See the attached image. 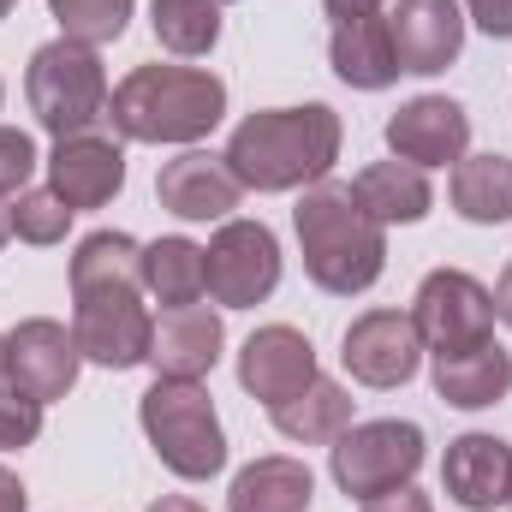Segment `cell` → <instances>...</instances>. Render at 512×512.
Instances as JSON below:
<instances>
[{"label":"cell","instance_id":"1","mask_svg":"<svg viewBox=\"0 0 512 512\" xmlns=\"http://www.w3.org/2000/svg\"><path fill=\"white\" fill-rule=\"evenodd\" d=\"M143 245L131 233H90L72 256V334L102 370L149 364L155 316L143 310Z\"/></svg>","mask_w":512,"mask_h":512},{"label":"cell","instance_id":"2","mask_svg":"<svg viewBox=\"0 0 512 512\" xmlns=\"http://www.w3.org/2000/svg\"><path fill=\"white\" fill-rule=\"evenodd\" d=\"M340 143H346V126L328 102L262 108L233 126L227 167L245 191H298V185L328 179V167L340 161Z\"/></svg>","mask_w":512,"mask_h":512},{"label":"cell","instance_id":"3","mask_svg":"<svg viewBox=\"0 0 512 512\" xmlns=\"http://www.w3.org/2000/svg\"><path fill=\"white\" fill-rule=\"evenodd\" d=\"M292 227H298V251H304V274L334 292V298H358L382 280L387 268V227L358 203L352 185L340 179H316L298 209H292Z\"/></svg>","mask_w":512,"mask_h":512},{"label":"cell","instance_id":"4","mask_svg":"<svg viewBox=\"0 0 512 512\" xmlns=\"http://www.w3.org/2000/svg\"><path fill=\"white\" fill-rule=\"evenodd\" d=\"M108 120L131 143H197L227 120V84L203 66H131Z\"/></svg>","mask_w":512,"mask_h":512},{"label":"cell","instance_id":"5","mask_svg":"<svg viewBox=\"0 0 512 512\" xmlns=\"http://www.w3.org/2000/svg\"><path fill=\"white\" fill-rule=\"evenodd\" d=\"M137 423L155 447V459L185 477V483H209L227 465V429L215 417L209 387L197 382H155L137 399Z\"/></svg>","mask_w":512,"mask_h":512},{"label":"cell","instance_id":"6","mask_svg":"<svg viewBox=\"0 0 512 512\" xmlns=\"http://www.w3.org/2000/svg\"><path fill=\"white\" fill-rule=\"evenodd\" d=\"M24 96H30V114L42 120V131L54 137H78V131H96L108 120V72H102V54L60 36V42H42L30 54V72H24Z\"/></svg>","mask_w":512,"mask_h":512},{"label":"cell","instance_id":"7","mask_svg":"<svg viewBox=\"0 0 512 512\" xmlns=\"http://www.w3.org/2000/svg\"><path fill=\"white\" fill-rule=\"evenodd\" d=\"M423 429L405 417H376V423H352L334 441V483L352 501H376L387 489H405L423 465Z\"/></svg>","mask_w":512,"mask_h":512},{"label":"cell","instance_id":"8","mask_svg":"<svg viewBox=\"0 0 512 512\" xmlns=\"http://www.w3.org/2000/svg\"><path fill=\"white\" fill-rule=\"evenodd\" d=\"M411 322H417L423 352L483 346V340H495V292L465 268H435V274H423V286L411 298Z\"/></svg>","mask_w":512,"mask_h":512},{"label":"cell","instance_id":"9","mask_svg":"<svg viewBox=\"0 0 512 512\" xmlns=\"http://www.w3.org/2000/svg\"><path fill=\"white\" fill-rule=\"evenodd\" d=\"M209 262V298L221 310H256L280 286V245L262 221H221V233L203 245Z\"/></svg>","mask_w":512,"mask_h":512},{"label":"cell","instance_id":"10","mask_svg":"<svg viewBox=\"0 0 512 512\" xmlns=\"http://www.w3.org/2000/svg\"><path fill=\"white\" fill-rule=\"evenodd\" d=\"M78 370H84V352H78V334L54 316H30L6 334V382L24 387L30 399L54 405L78 387Z\"/></svg>","mask_w":512,"mask_h":512},{"label":"cell","instance_id":"11","mask_svg":"<svg viewBox=\"0 0 512 512\" xmlns=\"http://www.w3.org/2000/svg\"><path fill=\"white\" fill-rule=\"evenodd\" d=\"M340 364L364 387H382V393L405 387L423 364V340H417L411 310H364L340 340Z\"/></svg>","mask_w":512,"mask_h":512},{"label":"cell","instance_id":"12","mask_svg":"<svg viewBox=\"0 0 512 512\" xmlns=\"http://www.w3.org/2000/svg\"><path fill=\"white\" fill-rule=\"evenodd\" d=\"M126 185V149L108 131H78V137H54L48 155V191L78 215V209H108Z\"/></svg>","mask_w":512,"mask_h":512},{"label":"cell","instance_id":"13","mask_svg":"<svg viewBox=\"0 0 512 512\" xmlns=\"http://www.w3.org/2000/svg\"><path fill=\"white\" fill-rule=\"evenodd\" d=\"M387 149L393 161L411 167H459L471 149V114L453 96H411L393 120H387Z\"/></svg>","mask_w":512,"mask_h":512},{"label":"cell","instance_id":"14","mask_svg":"<svg viewBox=\"0 0 512 512\" xmlns=\"http://www.w3.org/2000/svg\"><path fill=\"white\" fill-rule=\"evenodd\" d=\"M316 376H322V370H316L310 334H298V328H286V322L256 328L251 340H245V352H239V387H245L251 399H262V405H280V399L304 393Z\"/></svg>","mask_w":512,"mask_h":512},{"label":"cell","instance_id":"15","mask_svg":"<svg viewBox=\"0 0 512 512\" xmlns=\"http://www.w3.org/2000/svg\"><path fill=\"white\" fill-rule=\"evenodd\" d=\"M155 197L167 215L179 221H227L245 197V185L233 179L227 155H209V149H185L173 155L161 173H155Z\"/></svg>","mask_w":512,"mask_h":512},{"label":"cell","instance_id":"16","mask_svg":"<svg viewBox=\"0 0 512 512\" xmlns=\"http://www.w3.org/2000/svg\"><path fill=\"white\" fill-rule=\"evenodd\" d=\"M387 30H393L399 72H417V78L447 72L459 60V48H465V12H459V0H399L387 12Z\"/></svg>","mask_w":512,"mask_h":512},{"label":"cell","instance_id":"17","mask_svg":"<svg viewBox=\"0 0 512 512\" xmlns=\"http://www.w3.org/2000/svg\"><path fill=\"white\" fill-rule=\"evenodd\" d=\"M221 346H227L221 316L203 310V304H185V310H161V316H155L149 364H155L161 382H203V376L221 364Z\"/></svg>","mask_w":512,"mask_h":512},{"label":"cell","instance_id":"18","mask_svg":"<svg viewBox=\"0 0 512 512\" xmlns=\"http://www.w3.org/2000/svg\"><path fill=\"white\" fill-rule=\"evenodd\" d=\"M441 489H447V501H459V507H471V512L507 507V495H512V447L501 441V435H483V429L447 441Z\"/></svg>","mask_w":512,"mask_h":512},{"label":"cell","instance_id":"19","mask_svg":"<svg viewBox=\"0 0 512 512\" xmlns=\"http://www.w3.org/2000/svg\"><path fill=\"white\" fill-rule=\"evenodd\" d=\"M429 382H435V393H441L447 405H459V411H489V405H501V399H507L512 358L495 346V340L465 346V352H435Z\"/></svg>","mask_w":512,"mask_h":512},{"label":"cell","instance_id":"20","mask_svg":"<svg viewBox=\"0 0 512 512\" xmlns=\"http://www.w3.org/2000/svg\"><path fill=\"white\" fill-rule=\"evenodd\" d=\"M310 501H316V477L304 459L286 453L251 459L227 489V512H310Z\"/></svg>","mask_w":512,"mask_h":512},{"label":"cell","instance_id":"21","mask_svg":"<svg viewBox=\"0 0 512 512\" xmlns=\"http://www.w3.org/2000/svg\"><path fill=\"white\" fill-rule=\"evenodd\" d=\"M328 60H334V78L352 84V90H387L399 78V54H393V30L387 18H346L334 24V42H328Z\"/></svg>","mask_w":512,"mask_h":512},{"label":"cell","instance_id":"22","mask_svg":"<svg viewBox=\"0 0 512 512\" xmlns=\"http://www.w3.org/2000/svg\"><path fill=\"white\" fill-rule=\"evenodd\" d=\"M268 417H274V429H280L286 441H298V447H334V441L352 429V393L340 382H328V376H316L304 393L268 405Z\"/></svg>","mask_w":512,"mask_h":512},{"label":"cell","instance_id":"23","mask_svg":"<svg viewBox=\"0 0 512 512\" xmlns=\"http://www.w3.org/2000/svg\"><path fill=\"white\" fill-rule=\"evenodd\" d=\"M358 203L382 221V227H411L435 209V191H429V173L411 167V161H376L352 179Z\"/></svg>","mask_w":512,"mask_h":512},{"label":"cell","instance_id":"24","mask_svg":"<svg viewBox=\"0 0 512 512\" xmlns=\"http://www.w3.org/2000/svg\"><path fill=\"white\" fill-rule=\"evenodd\" d=\"M459 221L471 227H501L512 221V155H465L453 167V185H447Z\"/></svg>","mask_w":512,"mask_h":512},{"label":"cell","instance_id":"25","mask_svg":"<svg viewBox=\"0 0 512 512\" xmlns=\"http://www.w3.org/2000/svg\"><path fill=\"white\" fill-rule=\"evenodd\" d=\"M143 286H149L167 310L203 304V292H209L203 245H191V239H155V245H143Z\"/></svg>","mask_w":512,"mask_h":512},{"label":"cell","instance_id":"26","mask_svg":"<svg viewBox=\"0 0 512 512\" xmlns=\"http://www.w3.org/2000/svg\"><path fill=\"white\" fill-rule=\"evenodd\" d=\"M221 12H227V0H149L155 42L179 60H197L221 42Z\"/></svg>","mask_w":512,"mask_h":512},{"label":"cell","instance_id":"27","mask_svg":"<svg viewBox=\"0 0 512 512\" xmlns=\"http://www.w3.org/2000/svg\"><path fill=\"white\" fill-rule=\"evenodd\" d=\"M48 12L60 18V36H72L84 48L120 42L131 24V0H48Z\"/></svg>","mask_w":512,"mask_h":512},{"label":"cell","instance_id":"28","mask_svg":"<svg viewBox=\"0 0 512 512\" xmlns=\"http://www.w3.org/2000/svg\"><path fill=\"white\" fill-rule=\"evenodd\" d=\"M66 227H72V209H66L54 191H18V203H12V233H18L24 245H60Z\"/></svg>","mask_w":512,"mask_h":512},{"label":"cell","instance_id":"29","mask_svg":"<svg viewBox=\"0 0 512 512\" xmlns=\"http://www.w3.org/2000/svg\"><path fill=\"white\" fill-rule=\"evenodd\" d=\"M36 435H42V399H30L24 387H12V382H0V447L18 453Z\"/></svg>","mask_w":512,"mask_h":512},{"label":"cell","instance_id":"30","mask_svg":"<svg viewBox=\"0 0 512 512\" xmlns=\"http://www.w3.org/2000/svg\"><path fill=\"white\" fill-rule=\"evenodd\" d=\"M30 173H36V143H30V131L0 126V197H6V191H24Z\"/></svg>","mask_w":512,"mask_h":512},{"label":"cell","instance_id":"31","mask_svg":"<svg viewBox=\"0 0 512 512\" xmlns=\"http://www.w3.org/2000/svg\"><path fill=\"white\" fill-rule=\"evenodd\" d=\"M465 6H471V18H477L483 36H495V42L512 36V0H465Z\"/></svg>","mask_w":512,"mask_h":512},{"label":"cell","instance_id":"32","mask_svg":"<svg viewBox=\"0 0 512 512\" xmlns=\"http://www.w3.org/2000/svg\"><path fill=\"white\" fill-rule=\"evenodd\" d=\"M364 512H435V501L423 495V489H387V495H376V501H364Z\"/></svg>","mask_w":512,"mask_h":512},{"label":"cell","instance_id":"33","mask_svg":"<svg viewBox=\"0 0 512 512\" xmlns=\"http://www.w3.org/2000/svg\"><path fill=\"white\" fill-rule=\"evenodd\" d=\"M0 512H30V495H24L18 471H6V465H0Z\"/></svg>","mask_w":512,"mask_h":512},{"label":"cell","instance_id":"34","mask_svg":"<svg viewBox=\"0 0 512 512\" xmlns=\"http://www.w3.org/2000/svg\"><path fill=\"white\" fill-rule=\"evenodd\" d=\"M328 6V18L334 24H346V18H370V12H382V0H322Z\"/></svg>","mask_w":512,"mask_h":512},{"label":"cell","instance_id":"35","mask_svg":"<svg viewBox=\"0 0 512 512\" xmlns=\"http://www.w3.org/2000/svg\"><path fill=\"white\" fill-rule=\"evenodd\" d=\"M495 316L512 328V262L501 268V280H495Z\"/></svg>","mask_w":512,"mask_h":512},{"label":"cell","instance_id":"36","mask_svg":"<svg viewBox=\"0 0 512 512\" xmlns=\"http://www.w3.org/2000/svg\"><path fill=\"white\" fill-rule=\"evenodd\" d=\"M149 512H203V507H197L191 495H161V501H155Z\"/></svg>","mask_w":512,"mask_h":512},{"label":"cell","instance_id":"37","mask_svg":"<svg viewBox=\"0 0 512 512\" xmlns=\"http://www.w3.org/2000/svg\"><path fill=\"white\" fill-rule=\"evenodd\" d=\"M6 239H12V209L0 203V245H6Z\"/></svg>","mask_w":512,"mask_h":512},{"label":"cell","instance_id":"38","mask_svg":"<svg viewBox=\"0 0 512 512\" xmlns=\"http://www.w3.org/2000/svg\"><path fill=\"white\" fill-rule=\"evenodd\" d=\"M0 382H6V334H0Z\"/></svg>","mask_w":512,"mask_h":512},{"label":"cell","instance_id":"39","mask_svg":"<svg viewBox=\"0 0 512 512\" xmlns=\"http://www.w3.org/2000/svg\"><path fill=\"white\" fill-rule=\"evenodd\" d=\"M12 6H18V0H0V18H6V12H12Z\"/></svg>","mask_w":512,"mask_h":512},{"label":"cell","instance_id":"40","mask_svg":"<svg viewBox=\"0 0 512 512\" xmlns=\"http://www.w3.org/2000/svg\"><path fill=\"white\" fill-rule=\"evenodd\" d=\"M0 102H6V84H0Z\"/></svg>","mask_w":512,"mask_h":512},{"label":"cell","instance_id":"41","mask_svg":"<svg viewBox=\"0 0 512 512\" xmlns=\"http://www.w3.org/2000/svg\"><path fill=\"white\" fill-rule=\"evenodd\" d=\"M507 507H512V495H507Z\"/></svg>","mask_w":512,"mask_h":512}]
</instances>
